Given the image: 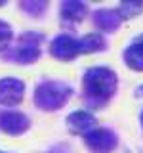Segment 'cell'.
I'll return each mask as SVG.
<instances>
[{
    "label": "cell",
    "instance_id": "cell-13",
    "mask_svg": "<svg viewBox=\"0 0 143 153\" xmlns=\"http://www.w3.org/2000/svg\"><path fill=\"white\" fill-rule=\"evenodd\" d=\"M50 2L48 0H21L19 2V10H21L25 16L32 17V19H40L46 16Z\"/></svg>",
    "mask_w": 143,
    "mask_h": 153
},
{
    "label": "cell",
    "instance_id": "cell-20",
    "mask_svg": "<svg viewBox=\"0 0 143 153\" xmlns=\"http://www.w3.org/2000/svg\"><path fill=\"white\" fill-rule=\"evenodd\" d=\"M0 6H6V0H0Z\"/></svg>",
    "mask_w": 143,
    "mask_h": 153
},
{
    "label": "cell",
    "instance_id": "cell-12",
    "mask_svg": "<svg viewBox=\"0 0 143 153\" xmlns=\"http://www.w3.org/2000/svg\"><path fill=\"white\" fill-rule=\"evenodd\" d=\"M80 50H82V54H99V52H105L109 48V42L105 35L97 31H92L88 33V35L80 36Z\"/></svg>",
    "mask_w": 143,
    "mask_h": 153
},
{
    "label": "cell",
    "instance_id": "cell-8",
    "mask_svg": "<svg viewBox=\"0 0 143 153\" xmlns=\"http://www.w3.org/2000/svg\"><path fill=\"white\" fill-rule=\"evenodd\" d=\"M88 16H90V8L82 0H63L59 4V23L65 29L78 27Z\"/></svg>",
    "mask_w": 143,
    "mask_h": 153
},
{
    "label": "cell",
    "instance_id": "cell-3",
    "mask_svg": "<svg viewBox=\"0 0 143 153\" xmlns=\"http://www.w3.org/2000/svg\"><path fill=\"white\" fill-rule=\"evenodd\" d=\"M46 36L38 31H25L15 36L12 46L8 48L2 56L4 61L15 65H32L42 57V44Z\"/></svg>",
    "mask_w": 143,
    "mask_h": 153
},
{
    "label": "cell",
    "instance_id": "cell-14",
    "mask_svg": "<svg viewBox=\"0 0 143 153\" xmlns=\"http://www.w3.org/2000/svg\"><path fill=\"white\" fill-rule=\"evenodd\" d=\"M118 13H120L122 21H126V19H133L137 16H141L143 13V0H124L116 6Z\"/></svg>",
    "mask_w": 143,
    "mask_h": 153
},
{
    "label": "cell",
    "instance_id": "cell-5",
    "mask_svg": "<svg viewBox=\"0 0 143 153\" xmlns=\"http://www.w3.org/2000/svg\"><path fill=\"white\" fill-rule=\"evenodd\" d=\"M48 54L52 57H55L57 61H69L76 59L78 56H82V50H80V40L69 33H59L50 40L48 44Z\"/></svg>",
    "mask_w": 143,
    "mask_h": 153
},
{
    "label": "cell",
    "instance_id": "cell-7",
    "mask_svg": "<svg viewBox=\"0 0 143 153\" xmlns=\"http://www.w3.org/2000/svg\"><path fill=\"white\" fill-rule=\"evenodd\" d=\"M31 130V117L19 109H0V132L8 136H23Z\"/></svg>",
    "mask_w": 143,
    "mask_h": 153
},
{
    "label": "cell",
    "instance_id": "cell-15",
    "mask_svg": "<svg viewBox=\"0 0 143 153\" xmlns=\"http://www.w3.org/2000/svg\"><path fill=\"white\" fill-rule=\"evenodd\" d=\"M15 40V33H13V27L10 25L8 21L0 19V54L8 50L12 46V42Z\"/></svg>",
    "mask_w": 143,
    "mask_h": 153
},
{
    "label": "cell",
    "instance_id": "cell-1",
    "mask_svg": "<svg viewBox=\"0 0 143 153\" xmlns=\"http://www.w3.org/2000/svg\"><path fill=\"white\" fill-rule=\"evenodd\" d=\"M118 88L116 71L107 65L88 67L82 75V103L88 111L105 109L114 98Z\"/></svg>",
    "mask_w": 143,
    "mask_h": 153
},
{
    "label": "cell",
    "instance_id": "cell-21",
    "mask_svg": "<svg viewBox=\"0 0 143 153\" xmlns=\"http://www.w3.org/2000/svg\"><path fill=\"white\" fill-rule=\"evenodd\" d=\"M0 153H10V151H4V149H0Z\"/></svg>",
    "mask_w": 143,
    "mask_h": 153
},
{
    "label": "cell",
    "instance_id": "cell-16",
    "mask_svg": "<svg viewBox=\"0 0 143 153\" xmlns=\"http://www.w3.org/2000/svg\"><path fill=\"white\" fill-rule=\"evenodd\" d=\"M44 153H73V149H71L69 143L61 142V143H55V146H52L50 149H46Z\"/></svg>",
    "mask_w": 143,
    "mask_h": 153
},
{
    "label": "cell",
    "instance_id": "cell-2",
    "mask_svg": "<svg viewBox=\"0 0 143 153\" xmlns=\"http://www.w3.org/2000/svg\"><path fill=\"white\" fill-rule=\"evenodd\" d=\"M74 96V88L65 80H54V79H46L40 80L35 86L32 92V103L36 109L46 113H54L63 109L67 103L71 102V98Z\"/></svg>",
    "mask_w": 143,
    "mask_h": 153
},
{
    "label": "cell",
    "instance_id": "cell-9",
    "mask_svg": "<svg viewBox=\"0 0 143 153\" xmlns=\"http://www.w3.org/2000/svg\"><path fill=\"white\" fill-rule=\"evenodd\" d=\"M90 17H92V25L95 27V31L101 35H111L122 25V17L116 8H97L90 13Z\"/></svg>",
    "mask_w": 143,
    "mask_h": 153
},
{
    "label": "cell",
    "instance_id": "cell-10",
    "mask_svg": "<svg viewBox=\"0 0 143 153\" xmlns=\"http://www.w3.org/2000/svg\"><path fill=\"white\" fill-rule=\"evenodd\" d=\"M65 124H67V130L71 134H74V136H86L90 130H94L97 126V119L88 109H76V111L67 115Z\"/></svg>",
    "mask_w": 143,
    "mask_h": 153
},
{
    "label": "cell",
    "instance_id": "cell-17",
    "mask_svg": "<svg viewBox=\"0 0 143 153\" xmlns=\"http://www.w3.org/2000/svg\"><path fill=\"white\" fill-rule=\"evenodd\" d=\"M136 98H143V84H139L136 88Z\"/></svg>",
    "mask_w": 143,
    "mask_h": 153
},
{
    "label": "cell",
    "instance_id": "cell-18",
    "mask_svg": "<svg viewBox=\"0 0 143 153\" xmlns=\"http://www.w3.org/2000/svg\"><path fill=\"white\" fill-rule=\"evenodd\" d=\"M133 42H141V44H143V33L137 35V36H133Z\"/></svg>",
    "mask_w": 143,
    "mask_h": 153
},
{
    "label": "cell",
    "instance_id": "cell-19",
    "mask_svg": "<svg viewBox=\"0 0 143 153\" xmlns=\"http://www.w3.org/2000/svg\"><path fill=\"white\" fill-rule=\"evenodd\" d=\"M139 126H141V130H143V109H141V113H139Z\"/></svg>",
    "mask_w": 143,
    "mask_h": 153
},
{
    "label": "cell",
    "instance_id": "cell-11",
    "mask_svg": "<svg viewBox=\"0 0 143 153\" xmlns=\"http://www.w3.org/2000/svg\"><path fill=\"white\" fill-rule=\"evenodd\" d=\"M122 61L128 69L143 73V44L141 42H130L122 52Z\"/></svg>",
    "mask_w": 143,
    "mask_h": 153
},
{
    "label": "cell",
    "instance_id": "cell-6",
    "mask_svg": "<svg viewBox=\"0 0 143 153\" xmlns=\"http://www.w3.org/2000/svg\"><path fill=\"white\" fill-rule=\"evenodd\" d=\"M27 86L17 76H2L0 79V107L13 109L23 103Z\"/></svg>",
    "mask_w": 143,
    "mask_h": 153
},
{
    "label": "cell",
    "instance_id": "cell-4",
    "mask_svg": "<svg viewBox=\"0 0 143 153\" xmlns=\"http://www.w3.org/2000/svg\"><path fill=\"white\" fill-rule=\"evenodd\" d=\"M82 140L90 153H113L118 147V134L109 126H95Z\"/></svg>",
    "mask_w": 143,
    "mask_h": 153
}]
</instances>
